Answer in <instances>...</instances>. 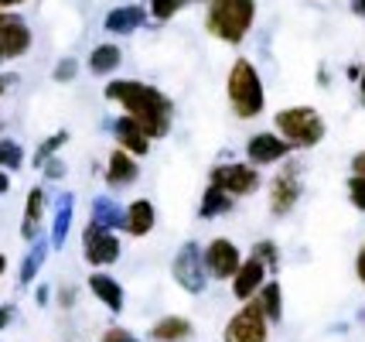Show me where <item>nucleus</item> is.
Masks as SVG:
<instances>
[{
  "mask_svg": "<svg viewBox=\"0 0 365 342\" xmlns=\"http://www.w3.org/2000/svg\"><path fill=\"white\" fill-rule=\"evenodd\" d=\"M154 226H158V206L150 198H133L130 206H123V229H127V236L143 240V236L154 233Z\"/></svg>",
  "mask_w": 365,
  "mask_h": 342,
  "instance_id": "18",
  "label": "nucleus"
},
{
  "mask_svg": "<svg viewBox=\"0 0 365 342\" xmlns=\"http://www.w3.org/2000/svg\"><path fill=\"white\" fill-rule=\"evenodd\" d=\"M34 301L45 308L48 301H51V288H48V284H34Z\"/></svg>",
  "mask_w": 365,
  "mask_h": 342,
  "instance_id": "39",
  "label": "nucleus"
},
{
  "mask_svg": "<svg viewBox=\"0 0 365 342\" xmlns=\"http://www.w3.org/2000/svg\"><path fill=\"white\" fill-rule=\"evenodd\" d=\"M351 14H359L365 21V0H351Z\"/></svg>",
  "mask_w": 365,
  "mask_h": 342,
  "instance_id": "43",
  "label": "nucleus"
},
{
  "mask_svg": "<svg viewBox=\"0 0 365 342\" xmlns=\"http://www.w3.org/2000/svg\"><path fill=\"white\" fill-rule=\"evenodd\" d=\"M103 96L116 103L130 120H137L150 141H164L171 134V124H175V103L160 93L158 86L140 79H110Z\"/></svg>",
  "mask_w": 365,
  "mask_h": 342,
  "instance_id": "1",
  "label": "nucleus"
},
{
  "mask_svg": "<svg viewBox=\"0 0 365 342\" xmlns=\"http://www.w3.org/2000/svg\"><path fill=\"white\" fill-rule=\"evenodd\" d=\"M103 178H106L110 188H127V185H133V181L140 178V161L133 154H127L123 147H116V151H110V158H106Z\"/></svg>",
  "mask_w": 365,
  "mask_h": 342,
  "instance_id": "20",
  "label": "nucleus"
},
{
  "mask_svg": "<svg viewBox=\"0 0 365 342\" xmlns=\"http://www.w3.org/2000/svg\"><path fill=\"white\" fill-rule=\"evenodd\" d=\"M267 277H270V271L256 261V257H242L239 271L229 277L232 298H236V301H250V298H256V291L263 288V281H267Z\"/></svg>",
  "mask_w": 365,
  "mask_h": 342,
  "instance_id": "15",
  "label": "nucleus"
},
{
  "mask_svg": "<svg viewBox=\"0 0 365 342\" xmlns=\"http://www.w3.org/2000/svg\"><path fill=\"white\" fill-rule=\"evenodd\" d=\"M11 14H14V11H0V28H4V21H7Z\"/></svg>",
  "mask_w": 365,
  "mask_h": 342,
  "instance_id": "47",
  "label": "nucleus"
},
{
  "mask_svg": "<svg viewBox=\"0 0 365 342\" xmlns=\"http://www.w3.org/2000/svg\"><path fill=\"white\" fill-rule=\"evenodd\" d=\"M267 339H270V322L259 311V305H256L253 298L250 301H239V308L225 322L222 342H267Z\"/></svg>",
  "mask_w": 365,
  "mask_h": 342,
  "instance_id": "7",
  "label": "nucleus"
},
{
  "mask_svg": "<svg viewBox=\"0 0 365 342\" xmlns=\"http://www.w3.org/2000/svg\"><path fill=\"white\" fill-rule=\"evenodd\" d=\"M349 202L355 206L359 212H365V178H349Z\"/></svg>",
  "mask_w": 365,
  "mask_h": 342,
  "instance_id": "34",
  "label": "nucleus"
},
{
  "mask_svg": "<svg viewBox=\"0 0 365 342\" xmlns=\"http://www.w3.org/2000/svg\"><path fill=\"white\" fill-rule=\"evenodd\" d=\"M273 127H277V134H280L294 151H311V147H318L321 141H324V134H328L324 116H321L314 106H304V103L277 110V114H273Z\"/></svg>",
  "mask_w": 365,
  "mask_h": 342,
  "instance_id": "4",
  "label": "nucleus"
},
{
  "mask_svg": "<svg viewBox=\"0 0 365 342\" xmlns=\"http://www.w3.org/2000/svg\"><path fill=\"white\" fill-rule=\"evenodd\" d=\"M359 93H362V103H365V66H362V76H359Z\"/></svg>",
  "mask_w": 365,
  "mask_h": 342,
  "instance_id": "45",
  "label": "nucleus"
},
{
  "mask_svg": "<svg viewBox=\"0 0 365 342\" xmlns=\"http://www.w3.org/2000/svg\"><path fill=\"white\" fill-rule=\"evenodd\" d=\"M11 86H17V76L14 72H0V99L11 93Z\"/></svg>",
  "mask_w": 365,
  "mask_h": 342,
  "instance_id": "38",
  "label": "nucleus"
},
{
  "mask_svg": "<svg viewBox=\"0 0 365 342\" xmlns=\"http://www.w3.org/2000/svg\"><path fill=\"white\" fill-rule=\"evenodd\" d=\"M120 66H123V49H120L116 41L96 45V49L89 51V59H86V69H89L93 76H99V79H106V76L116 72Z\"/></svg>",
  "mask_w": 365,
  "mask_h": 342,
  "instance_id": "23",
  "label": "nucleus"
},
{
  "mask_svg": "<svg viewBox=\"0 0 365 342\" xmlns=\"http://www.w3.org/2000/svg\"><path fill=\"white\" fill-rule=\"evenodd\" d=\"M256 0H205V31L222 45H242L256 28Z\"/></svg>",
  "mask_w": 365,
  "mask_h": 342,
  "instance_id": "2",
  "label": "nucleus"
},
{
  "mask_svg": "<svg viewBox=\"0 0 365 342\" xmlns=\"http://www.w3.org/2000/svg\"><path fill=\"white\" fill-rule=\"evenodd\" d=\"M294 154V147L287 144L277 131H259L246 141V161L256 168H270V164H284Z\"/></svg>",
  "mask_w": 365,
  "mask_h": 342,
  "instance_id": "11",
  "label": "nucleus"
},
{
  "mask_svg": "<svg viewBox=\"0 0 365 342\" xmlns=\"http://www.w3.org/2000/svg\"><path fill=\"white\" fill-rule=\"evenodd\" d=\"M236 209V198L229 196V192H222L219 185H212L208 181L205 192H202V202H198V219H219V216H229V212Z\"/></svg>",
  "mask_w": 365,
  "mask_h": 342,
  "instance_id": "25",
  "label": "nucleus"
},
{
  "mask_svg": "<svg viewBox=\"0 0 365 342\" xmlns=\"http://www.w3.org/2000/svg\"><path fill=\"white\" fill-rule=\"evenodd\" d=\"M7 274V253H0V277Z\"/></svg>",
  "mask_w": 365,
  "mask_h": 342,
  "instance_id": "46",
  "label": "nucleus"
},
{
  "mask_svg": "<svg viewBox=\"0 0 365 342\" xmlns=\"http://www.w3.org/2000/svg\"><path fill=\"white\" fill-rule=\"evenodd\" d=\"M86 291L93 294L110 315H120V311L127 308V291H123V284L110 271H93V274L86 277Z\"/></svg>",
  "mask_w": 365,
  "mask_h": 342,
  "instance_id": "13",
  "label": "nucleus"
},
{
  "mask_svg": "<svg viewBox=\"0 0 365 342\" xmlns=\"http://www.w3.org/2000/svg\"><path fill=\"white\" fill-rule=\"evenodd\" d=\"M72 223H76V196H72V192H62V196L55 198V209H51V229H48L51 250H65L68 233H72Z\"/></svg>",
  "mask_w": 365,
  "mask_h": 342,
  "instance_id": "17",
  "label": "nucleus"
},
{
  "mask_svg": "<svg viewBox=\"0 0 365 342\" xmlns=\"http://www.w3.org/2000/svg\"><path fill=\"white\" fill-rule=\"evenodd\" d=\"M99 342H140V336L130 332V328H123V326H110V328H103Z\"/></svg>",
  "mask_w": 365,
  "mask_h": 342,
  "instance_id": "32",
  "label": "nucleus"
},
{
  "mask_svg": "<svg viewBox=\"0 0 365 342\" xmlns=\"http://www.w3.org/2000/svg\"><path fill=\"white\" fill-rule=\"evenodd\" d=\"M24 164V147L11 141V137H0V168L4 171H17Z\"/></svg>",
  "mask_w": 365,
  "mask_h": 342,
  "instance_id": "30",
  "label": "nucleus"
},
{
  "mask_svg": "<svg viewBox=\"0 0 365 342\" xmlns=\"http://www.w3.org/2000/svg\"><path fill=\"white\" fill-rule=\"evenodd\" d=\"M195 336V322L185 315H164L150 326V339L154 342H188Z\"/></svg>",
  "mask_w": 365,
  "mask_h": 342,
  "instance_id": "22",
  "label": "nucleus"
},
{
  "mask_svg": "<svg viewBox=\"0 0 365 342\" xmlns=\"http://www.w3.org/2000/svg\"><path fill=\"white\" fill-rule=\"evenodd\" d=\"M304 196V181H301V168L294 161H287L270 181V212L277 219H284L294 212V206Z\"/></svg>",
  "mask_w": 365,
  "mask_h": 342,
  "instance_id": "9",
  "label": "nucleus"
},
{
  "mask_svg": "<svg viewBox=\"0 0 365 342\" xmlns=\"http://www.w3.org/2000/svg\"><path fill=\"white\" fill-rule=\"evenodd\" d=\"M345 76H349V82H359V76H362V66H349V72H345Z\"/></svg>",
  "mask_w": 365,
  "mask_h": 342,
  "instance_id": "44",
  "label": "nucleus"
},
{
  "mask_svg": "<svg viewBox=\"0 0 365 342\" xmlns=\"http://www.w3.org/2000/svg\"><path fill=\"white\" fill-rule=\"evenodd\" d=\"M48 250H51L48 236H38V240L28 243V253L21 257V267H17V284L21 288H31L34 281H38V274H41V267L48 261Z\"/></svg>",
  "mask_w": 365,
  "mask_h": 342,
  "instance_id": "21",
  "label": "nucleus"
},
{
  "mask_svg": "<svg viewBox=\"0 0 365 342\" xmlns=\"http://www.w3.org/2000/svg\"><path fill=\"white\" fill-rule=\"evenodd\" d=\"M14 318H17V308H14V305H0V336L14 326Z\"/></svg>",
  "mask_w": 365,
  "mask_h": 342,
  "instance_id": "36",
  "label": "nucleus"
},
{
  "mask_svg": "<svg viewBox=\"0 0 365 342\" xmlns=\"http://www.w3.org/2000/svg\"><path fill=\"white\" fill-rule=\"evenodd\" d=\"M76 298H79V291H76L72 284H65V288H58V291H55V301H58V308H72V305H76Z\"/></svg>",
  "mask_w": 365,
  "mask_h": 342,
  "instance_id": "35",
  "label": "nucleus"
},
{
  "mask_svg": "<svg viewBox=\"0 0 365 342\" xmlns=\"http://www.w3.org/2000/svg\"><path fill=\"white\" fill-rule=\"evenodd\" d=\"M208 181L219 185L222 192H229L232 198H246V196H256L259 192V168L250 161H219L212 171H208Z\"/></svg>",
  "mask_w": 365,
  "mask_h": 342,
  "instance_id": "6",
  "label": "nucleus"
},
{
  "mask_svg": "<svg viewBox=\"0 0 365 342\" xmlns=\"http://www.w3.org/2000/svg\"><path fill=\"white\" fill-rule=\"evenodd\" d=\"M171 277L181 291L188 294H202L208 288V271H205V261H202V246L195 240H185L178 246L175 261H171Z\"/></svg>",
  "mask_w": 365,
  "mask_h": 342,
  "instance_id": "8",
  "label": "nucleus"
},
{
  "mask_svg": "<svg viewBox=\"0 0 365 342\" xmlns=\"http://www.w3.org/2000/svg\"><path fill=\"white\" fill-rule=\"evenodd\" d=\"M110 131H113V137H116V147H123V151H127V154H133L137 161L150 154V144H154V141H150V137L137 127V120H130L127 114L116 116V120L110 124Z\"/></svg>",
  "mask_w": 365,
  "mask_h": 342,
  "instance_id": "19",
  "label": "nucleus"
},
{
  "mask_svg": "<svg viewBox=\"0 0 365 342\" xmlns=\"http://www.w3.org/2000/svg\"><path fill=\"white\" fill-rule=\"evenodd\" d=\"M123 253V243L116 236V229H106L89 219V226L82 229V257L93 271H110L113 263L120 261Z\"/></svg>",
  "mask_w": 365,
  "mask_h": 342,
  "instance_id": "5",
  "label": "nucleus"
},
{
  "mask_svg": "<svg viewBox=\"0 0 365 342\" xmlns=\"http://www.w3.org/2000/svg\"><path fill=\"white\" fill-rule=\"evenodd\" d=\"M7 192H11V171L0 168V196H7Z\"/></svg>",
  "mask_w": 365,
  "mask_h": 342,
  "instance_id": "41",
  "label": "nucleus"
},
{
  "mask_svg": "<svg viewBox=\"0 0 365 342\" xmlns=\"http://www.w3.org/2000/svg\"><path fill=\"white\" fill-rule=\"evenodd\" d=\"M225 99H229V110L239 120H259L267 110V86L256 62H250L246 55H239L236 62L229 66L225 76Z\"/></svg>",
  "mask_w": 365,
  "mask_h": 342,
  "instance_id": "3",
  "label": "nucleus"
},
{
  "mask_svg": "<svg viewBox=\"0 0 365 342\" xmlns=\"http://www.w3.org/2000/svg\"><path fill=\"white\" fill-rule=\"evenodd\" d=\"M93 223H99V226H106V229H123V206L116 202V198L110 196V192H103V196H96L93 198Z\"/></svg>",
  "mask_w": 365,
  "mask_h": 342,
  "instance_id": "26",
  "label": "nucleus"
},
{
  "mask_svg": "<svg viewBox=\"0 0 365 342\" xmlns=\"http://www.w3.org/2000/svg\"><path fill=\"white\" fill-rule=\"evenodd\" d=\"M65 144H68V131H55V134H48L45 141H41L38 147H34L31 164H34V168H41V164L48 161V158H58Z\"/></svg>",
  "mask_w": 365,
  "mask_h": 342,
  "instance_id": "27",
  "label": "nucleus"
},
{
  "mask_svg": "<svg viewBox=\"0 0 365 342\" xmlns=\"http://www.w3.org/2000/svg\"><path fill=\"white\" fill-rule=\"evenodd\" d=\"M31 49H34L31 24H28L21 14H11L7 21H4V28H0V66H4V62L24 59Z\"/></svg>",
  "mask_w": 365,
  "mask_h": 342,
  "instance_id": "12",
  "label": "nucleus"
},
{
  "mask_svg": "<svg viewBox=\"0 0 365 342\" xmlns=\"http://www.w3.org/2000/svg\"><path fill=\"white\" fill-rule=\"evenodd\" d=\"M253 301L259 305V311L267 315V322H270V326L284 322V288H280V281H277V277H267V281H263V288L256 291Z\"/></svg>",
  "mask_w": 365,
  "mask_h": 342,
  "instance_id": "24",
  "label": "nucleus"
},
{
  "mask_svg": "<svg viewBox=\"0 0 365 342\" xmlns=\"http://www.w3.org/2000/svg\"><path fill=\"white\" fill-rule=\"evenodd\" d=\"M28 0H0V11H14V7H24Z\"/></svg>",
  "mask_w": 365,
  "mask_h": 342,
  "instance_id": "42",
  "label": "nucleus"
},
{
  "mask_svg": "<svg viewBox=\"0 0 365 342\" xmlns=\"http://www.w3.org/2000/svg\"><path fill=\"white\" fill-rule=\"evenodd\" d=\"M191 4L195 0H147V14H150V21H158V24H168V21H175Z\"/></svg>",
  "mask_w": 365,
  "mask_h": 342,
  "instance_id": "28",
  "label": "nucleus"
},
{
  "mask_svg": "<svg viewBox=\"0 0 365 342\" xmlns=\"http://www.w3.org/2000/svg\"><path fill=\"white\" fill-rule=\"evenodd\" d=\"M45 216H48V192L45 185H34L28 198H24V212H21V240L31 243L41 236L45 229Z\"/></svg>",
  "mask_w": 365,
  "mask_h": 342,
  "instance_id": "14",
  "label": "nucleus"
},
{
  "mask_svg": "<svg viewBox=\"0 0 365 342\" xmlns=\"http://www.w3.org/2000/svg\"><path fill=\"white\" fill-rule=\"evenodd\" d=\"M79 59H76V55H65V59H58V62H55V69H51V79L55 82H72L76 79V76H79Z\"/></svg>",
  "mask_w": 365,
  "mask_h": 342,
  "instance_id": "31",
  "label": "nucleus"
},
{
  "mask_svg": "<svg viewBox=\"0 0 365 342\" xmlns=\"http://www.w3.org/2000/svg\"><path fill=\"white\" fill-rule=\"evenodd\" d=\"M202 261H205L208 281H229L239 271V263H242V250L229 236H212L202 246Z\"/></svg>",
  "mask_w": 365,
  "mask_h": 342,
  "instance_id": "10",
  "label": "nucleus"
},
{
  "mask_svg": "<svg viewBox=\"0 0 365 342\" xmlns=\"http://www.w3.org/2000/svg\"><path fill=\"white\" fill-rule=\"evenodd\" d=\"M355 277H359V284L365 288V246L355 253Z\"/></svg>",
  "mask_w": 365,
  "mask_h": 342,
  "instance_id": "40",
  "label": "nucleus"
},
{
  "mask_svg": "<svg viewBox=\"0 0 365 342\" xmlns=\"http://www.w3.org/2000/svg\"><path fill=\"white\" fill-rule=\"evenodd\" d=\"M147 21H150V14H147L143 4H120V7H113L110 14L103 17V28H106V34L127 38V34L140 31Z\"/></svg>",
  "mask_w": 365,
  "mask_h": 342,
  "instance_id": "16",
  "label": "nucleus"
},
{
  "mask_svg": "<svg viewBox=\"0 0 365 342\" xmlns=\"http://www.w3.org/2000/svg\"><path fill=\"white\" fill-rule=\"evenodd\" d=\"M38 171L45 175V181H62V178H65V171H68V168H65V161H62V158H48V161L41 164Z\"/></svg>",
  "mask_w": 365,
  "mask_h": 342,
  "instance_id": "33",
  "label": "nucleus"
},
{
  "mask_svg": "<svg viewBox=\"0 0 365 342\" xmlns=\"http://www.w3.org/2000/svg\"><path fill=\"white\" fill-rule=\"evenodd\" d=\"M351 175H355V178H365V151L351 154Z\"/></svg>",
  "mask_w": 365,
  "mask_h": 342,
  "instance_id": "37",
  "label": "nucleus"
},
{
  "mask_svg": "<svg viewBox=\"0 0 365 342\" xmlns=\"http://www.w3.org/2000/svg\"><path fill=\"white\" fill-rule=\"evenodd\" d=\"M250 257H256L270 274H277V267H280V246L273 243V240H256L253 250H250Z\"/></svg>",
  "mask_w": 365,
  "mask_h": 342,
  "instance_id": "29",
  "label": "nucleus"
}]
</instances>
